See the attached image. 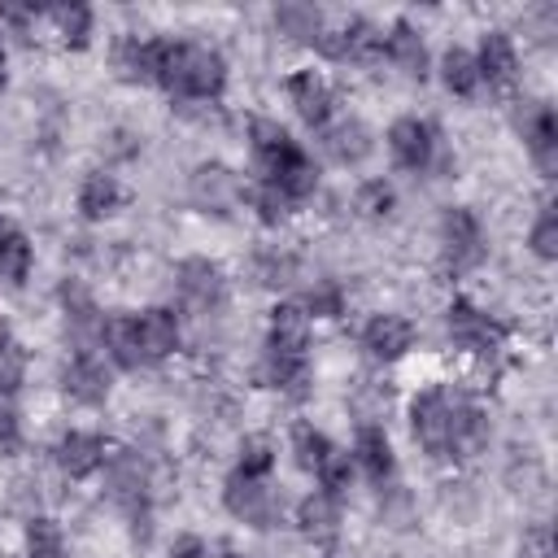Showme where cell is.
<instances>
[{
    "instance_id": "6da1fadb",
    "label": "cell",
    "mask_w": 558,
    "mask_h": 558,
    "mask_svg": "<svg viewBox=\"0 0 558 558\" xmlns=\"http://www.w3.org/2000/svg\"><path fill=\"white\" fill-rule=\"evenodd\" d=\"M157 83H166V92L183 96V100H209L222 92L227 83V61L218 48L183 39V44H161V65H157Z\"/></svg>"
},
{
    "instance_id": "7a4b0ae2",
    "label": "cell",
    "mask_w": 558,
    "mask_h": 558,
    "mask_svg": "<svg viewBox=\"0 0 558 558\" xmlns=\"http://www.w3.org/2000/svg\"><path fill=\"white\" fill-rule=\"evenodd\" d=\"M462 410H466V397L462 392H453V388H423L410 401L414 440L427 453H436V458H453V432H458Z\"/></svg>"
},
{
    "instance_id": "3957f363",
    "label": "cell",
    "mask_w": 558,
    "mask_h": 558,
    "mask_svg": "<svg viewBox=\"0 0 558 558\" xmlns=\"http://www.w3.org/2000/svg\"><path fill=\"white\" fill-rule=\"evenodd\" d=\"M222 501L235 519L253 523V527H275L279 523V493L266 484V475H244V471H231L227 484H222Z\"/></svg>"
},
{
    "instance_id": "277c9868",
    "label": "cell",
    "mask_w": 558,
    "mask_h": 558,
    "mask_svg": "<svg viewBox=\"0 0 558 558\" xmlns=\"http://www.w3.org/2000/svg\"><path fill=\"white\" fill-rule=\"evenodd\" d=\"M440 253H445V266L453 275H466V270H475L484 262V227H480V218L471 209H462V205L445 209V218H440Z\"/></svg>"
},
{
    "instance_id": "5b68a950",
    "label": "cell",
    "mask_w": 558,
    "mask_h": 558,
    "mask_svg": "<svg viewBox=\"0 0 558 558\" xmlns=\"http://www.w3.org/2000/svg\"><path fill=\"white\" fill-rule=\"evenodd\" d=\"M445 327H449V340L458 349L475 353V357H493L506 344V327L493 314H484L480 305H471V301H453L449 314H445Z\"/></svg>"
},
{
    "instance_id": "8992f818",
    "label": "cell",
    "mask_w": 558,
    "mask_h": 558,
    "mask_svg": "<svg viewBox=\"0 0 558 558\" xmlns=\"http://www.w3.org/2000/svg\"><path fill=\"white\" fill-rule=\"evenodd\" d=\"M174 288L192 314H214L227 301V279L209 257H183L174 270Z\"/></svg>"
},
{
    "instance_id": "52a82bcc",
    "label": "cell",
    "mask_w": 558,
    "mask_h": 558,
    "mask_svg": "<svg viewBox=\"0 0 558 558\" xmlns=\"http://www.w3.org/2000/svg\"><path fill=\"white\" fill-rule=\"evenodd\" d=\"M187 196H192V205L205 209V214H231V209L240 205L244 187H240L235 170H227L222 161H201V166L192 170V179H187Z\"/></svg>"
},
{
    "instance_id": "ba28073f",
    "label": "cell",
    "mask_w": 558,
    "mask_h": 558,
    "mask_svg": "<svg viewBox=\"0 0 558 558\" xmlns=\"http://www.w3.org/2000/svg\"><path fill=\"white\" fill-rule=\"evenodd\" d=\"M314 44H318V52H327L331 61H366V57L379 52L384 35H379L366 17H340V22L323 26V35H318Z\"/></svg>"
},
{
    "instance_id": "9c48e42d",
    "label": "cell",
    "mask_w": 558,
    "mask_h": 558,
    "mask_svg": "<svg viewBox=\"0 0 558 558\" xmlns=\"http://www.w3.org/2000/svg\"><path fill=\"white\" fill-rule=\"evenodd\" d=\"M388 148L397 157V166L405 170H427L436 157V131L423 118H397L388 126Z\"/></svg>"
},
{
    "instance_id": "30bf717a",
    "label": "cell",
    "mask_w": 558,
    "mask_h": 558,
    "mask_svg": "<svg viewBox=\"0 0 558 558\" xmlns=\"http://www.w3.org/2000/svg\"><path fill=\"white\" fill-rule=\"evenodd\" d=\"M362 349H366L375 362H397V357H405V353L414 349V327H410V318H401V314H375V318H366V327H362Z\"/></svg>"
},
{
    "instance_id": "8fae6325",
    "label": "cell",
    "mask_w": 558,
    "mask_h": 558,
    "mask_svg": "<svg viewBox=\"0 0 558 558\" xmlns=\"http://www.w3.org/2000/svg\"><path fill=\"white\" fill-rule=\"evenodd\" d=\"M131 327H135V344H140L144 362H161V357H170L179 349V318H174V310L153 305V310L135 314Z\"/></svg>"
},
{
    "instance_id": "7c38bea8",
    "label": "cell",
    "mask_w": 558,
    "mask_h": 558,
    "mask_svg": "<svg viewBox=\"0 0 558 558\" xmlns=\"http://www.w3.org/2000/svg\"><path fill=\"white\" fill-rule=\"evenodd\" d=\"M248 140H253V161H257L262 179H275V174L301 153L296 140H292L275 118H257V122L248 126Z\"/></svg>"
},
{
    "instance_id": "4fadbf2b",
    "label": "cell",
    "mask_w": 558,
    "mask_h": 558,
    "mask_svg": "<svg viewBox=\"0 0 558 558\" xmlns=\"http://www.w3.org/2000/svg\"><path fill=\"white\" fill-rule=\"evenodd\" d=\"M288 100H292V109H296L310 126H327V118H331V109H336L331 83H327L323 74H314V70H296V74L288 78Z\"/></svg>"
},
{
    "instance_id": "5bb4252c",
    "label": "cell",
    "mask_w": 558,
    "mask_h": 558,
    "mask_svg": "<svg viewBox=\"0 0 558 558\" xmlns=\"http://www.w3.org/2000/svg\"><path fill=\"white\" fill-rule=\"evenodd\" d=\"M109 449H105V436L96 432H65L61 445H57V466L70 475V480H87L105 466Z\"/></svg>"
},
{
    "instance_id": "9a60e30c",
    "label": "cell",
    "mask_w": 558,
    "mask_h": 558,
    "mask_svg": "<svg viewBox=\"0 0 558 558\" xmlns=\"http://www.w3.org/2000/svg\"><path fill=\"white\" fill-rule=\"evenodd\" d=\"M519 131H523V140H527L536 166H541L545 174H554V166H558V122H554V109L536 100L532 109L519 113Z\"/></svg>"
},
{
    "instance_id": "2e32d148",
    "label": "cell",
    "mask_w": 558,
    "mask_h": 558,
    "mask_svg": "<svg viewBox=\"0 0 558 558\" xmlns=\"http://www.w3.org/2000/svg\"><path fill=\"white\" fill-rule=\"evenodd\" d=\"M61 384L83 405H100L109 397V371H105V362L96 353H74L65 362V371H61Z\"/></svg>"
},
{
    "instance_id": "e0dca14e",
    "label": "cell",
    "mask_w": 558,
    "mask_h": 558,
    "mask_svg": "<svg viewBox=\"0 0 558 558\" xmlns=\"http://www.w3.org/2000/svg\"><path fill=\"white\" fill-rule=\"evenodd\" d=\"M148 484H153V471H148V462L135 449H122V453L109 458V488H113L118 501H126L131 510H140L144 497H148Z\"/></svg>"
},
{
    "instance_id": "ac0fdd59",
    "label": "cell",
    "mask_w": 558,
    "mask_h": 558,
    "mask_svg": "<svg viewBox=\"0 0 558 558\" xmlns=\"http://www.w3.org/2000/svg\"><path fill=\"white\" fill-rule=\"evenodd\" d=\"M323 148L340 161V166H357L371 153V131L362 118H336L323 126Z\"/></svg>"
},
{
    "instance_id": "d6986e66",
    "label": "cell",
    "mask_w": 558,
    "mask_h": 558,
    "mask_svg": "<svg viewBox=\"0 0 558 558\" xmlns=\"http://www.w3.org/2000/svg\"><path fill=\"white\" fill-rule=\"evenodd\" d=\"M475 65H480V78H488L493 87H506V83L519 74V52H514L510 35H506V31H488V35L480 39Z\"/></svg>"
},
{
    "instance_id": "ffe728a7",
    "label": "cell",
    "mask_w": 558,
    "mask_h": 558,
    "mask_svg": "<svg viewBox=\"0 0 558 558\" xmlns=\"http://www.w3.org/2000/svg\"><path fill=\"white\" fill-rule=\"evenodd\" d=\"M113 65H118V74H122V78H131V83H148V78H157L161 44H157V39H140V35H131V39H122V44H118Z\"/></svg>"
},
{
    "instance_id": "44dd1931",
    "label": "cell",
    "mask_w": 558,
    "mask_h": 558,
    "mask_svg": "<svg viewBox=\"0 0 558 558\" xmlns=\"http://www.w3.org/2000/svg\"><path fill=\"white\" fill-rule=\"evenodd\" d=\"M279 353H305L310 349V314L301 305H275L270 310V344Z\"/></svg>"
},
{
    "instance_id": "7402d4cb",
    "label": "cell",
    "mask_w": 558,
    "mask_h": 558,
    "mask_svg": "<svg viewBox=\"0 0 558 558\" xmlns=\"http://www.w3.org/2000/svg\"><path fill=\"white\" fill-rule=\"evenodd\" d=\"M262 379L288 397H301L305 384H310V362L305 353H279V349H266L262 357Z\"/></svg>"
},
{
    "instance_id": "603a6c76",
    "label": "cell",
    "mask_w": 558,
    "mask_h": 558,
    "mask_svg": "<svg viewBox=\"0 0 558 558\" xmlns=\"http://www.w3.org/2000/svg\"><path fill=\"white\" fill-rule=\"evenodd\" d=\"M353 462L375 480V484H384L388 475H392V445H388V436H384V427H375V423H362L357 427V440H353Z\"/></svg>"
},
{
    "instance_id": "cb8c5ba5",
    "label": "cell",
    "mask_w": 558,
    "mask_h": 558,
    "mask_svg": "<svg viewBox=\"0 0 558 558\" xmlns=\"http://www.w3.org/2000/svg\"><path fill=\"white\" fill-rule=\"evenodd\" d=\"M296 523L310 541H331L340 532V501L336 493H310L301 506H296Z\"/></svg>"
},
{
    "instance_id": "d4e9b609",
    "label": "cell",
    "mask_w": 558,
    "mask_h": 558,
    "mask_svg": "<svg viewBox=\"0 0 558 558\" xmlns=\"http://www.w3.org/2000/svg\"><path fill=\"white\" fill-rule=\"evenodd\" d=\"M31 275V240L22 235L17 222L0 218V279L22 283Z\"/></svg>"
},
{
    "instance_id": "484cf974",
    "label": "cell",
    "mask_w": 558,
    "mask_h": 558,
    "mask_svg": "<svg viewBox=\"0 0 558 558\" xmlns=\"http://www.w3.org/2000/svg\"><path fill=\"white\" fill-rule=\"evenodd\" d=\"M118 201H122V187H118V179L105 174V170H92V174L83 179V187H78V209H83V218H109V214L118 209Z\"/></svg>"
},
{
    "instance_id": "4316f807",
    "label": "cell",
    "mask_w": 558,
    "mask_h": 558,
    "mask_svg": "<svg viewBox=\"0 0 558 558\" xmlns=\"http://www.w3.org/2000/svg\"><path fill=\"white\" fill-rule=\"evenodd\" d=\"M275 26H279V31L288 35V39L314 44V39L323 35L327 17H323V9H314V4H301V0H292V4H279V9H275Z\"/></svg>"
},
{
    "instance_id": "83f0119b",
    "label": "cell",
    "mask_w": 558,
    "mask_h": 558,
    "mask_svg": "<svg viewBox=\"0 0 558 558\" xmlns=\"http://www.w3.org/2000/svg\"><path fill=\"white\" fill-rule=\"evenodd\" d=\"M384 48H388V57H392L397 70H405V74H423L427 70V48H423V39H418V31L410 22H397L388 31Z\"/></svg>"
},
{
    "instance_id": "f1b7e54d",
    "label": "cell",
    "mask_w": 558,
    "mask_h": 558,
    "mask_svg": "<svg viewBox=\"0 0 558 558\" xmlns=\"http://www.w3.org/2000/svg\"><path fill=\"white\" fill-rule=\"evenodd\" d=\"M440 78H445V87L453 96H471L480 87V65H475V57L466 48H449L440 57Z\"/></svg>"
},
{
    "instance_id": "f546056e",
    "label": "cell",
    "mask_w": 558,
    "mask_h": 558,
    "mask_svg": "<svg viewBox=\"0 0 558 558\" xmlns=\"http://www.w3.org/2000/svg\"><path fill=\"white\" fill-rule=\"evenodd\" d=\"M253 279H257L262 288H283V283L296 279V257L283 253V248H262V253L253 257Z\"/></svg>"
},
{
    "instance_id": "4dcf8cb0",
    "label": "cell",
    "mask_w": 558,
    "mask_h": 558,
    "mask_svg": "<svg viewBox=\"0 0 558 558\" xmlns=\"http://www.w3.org/2000/svg\"><path fill=\"white\" fill-rule=\"evenodd\" d=\"M100 340H105V349L113 353V362H118V366H144L140 344H135V327H131V318H109Z\"/></svg>"
},
{
    "instance_id": "1f68e13d",
    "label": "cell",
    "mask_w": 558,
    "mask_h": 558,
    "mask_svg": "<svg viewBox=\"0 0 558 558\" xmlns=\"http://www.w3.org/2000/svg\"><path fill=\"white\" fill-rule=\"evenodd\" d=\"M331 449H336V445H331L318 427H310V423H301V427L292 432V453H296V462H301L305 471H318Z\"/></svg>"
},
{
    "instance_id": "d6a6232c",
    "label": "cell",
    "mask_w": 558,
    "mask_h": 558,
    "mask_svg": "<svg viewBox=\"0 0 558 558\" xmlns=\"http://www.w3.org/2000/svg\"><path fill=\"white\" fill-rule=\"evenodd\" d=\"M527 244H532V253H536V257H545V262H554V257H558V209H554V201H545V205H541V214H536V222H532Z\"/></svg>"
},
{
    "instance_id": "836d02e7",
    "label": "cell",
    "mask_w": 558,
    "mask_h": 558,
    "mask_svg": "<svg viewBox=\"0 0 558 558\" xmlns=\"http://www.w3.org/2000/svg\"><path fill=\"white\" fill-rule=\"evenodd\" d=\"M305 314H314V318H340L344 314V288L336 283V279H318L310 292H305V305H301Z\"/></svg>"
},
{
    "instance_id": "e575fe53",
    "label": "cell",
    "mask_w": 558,
    "mask_h": 558,
    "mask_svg": "<svg viewBox=\"0 0 558 558\" xmlns=\"http://www.w3.org/2000/svg\"><path fill=\"white\" fill-rule=\"evenodd\" d=\"M26 554L31 558H65L61 527L52 519H31V527H26Z\"/></svg>"
},
{
    "instance_id": "d590c367",
    "label": "cell",
    "mask_w": 558,
    "mask_h": 558,
    "mask_svg": "<svg viewBox=\"0 0 558 558\" xmlns=\"http://www.w3.org/2000/svg\"><path fill=\"white\" fill-rule=\"evenodd\" d=\"M366 218H388L392 214V205H397V196H392V187L384 183V179H366L362 187H357V201H353Z\"/></svg>"
},
{
    "instance_id": "8d00e7d4",
    "label": "cell",
    "mask_w": 558,
    "mask_h": 558,
    "mask_svg": "<svg viewBox=\"0 0 558 558\" xmlns=\"http://www.w3.org/2000/svg\"><path fill=\"white\" fill-rule=\"evenodd\" d=\"M52 22H57V31H61L65 44H83L87 31H92V13H87L83 4H61V9H52Z\"/></svg>"
},
{
    "instance_id": "74e56055",
    "label": "cell",
    "mask_w": 558,
    "mask_h": 558,
    "mask_svg": "<svg viewBox=\"0 0 558 558\" xmlns=\"http://www.w3.org/2000/svg\"><path fill=\"white\" fill-rule=\"evenodd\" d=\"M349 475H353V458H349L344 449H331L327 462L314 471V480L323 484V493H340V488L349 484Z\"/></svg>"
},
{
    "instance_id": "f35d334b",
    "label": "cell",
    "mask_w": 558,
    "mask_h": 558,
    "mask_svg": "<svg viewBox=\"0 0 558 558\" xmlns=\"http://www.w3.org/2000/svg\"><path fill=\"white\" fill-rule=\"evenodd\" d=\"M253 205H257L262 222H283V218L292 214V201H288L275 183H257V187H253Z\"/></svg>"
},
{
    "instance_id": "ab89813d",
    "label": "cell",
    "mask_w": 558,
    "mask_h": 558,
    "mask_svg": "<svg viewBox=\"0 0 558 558\" xmlns=\"http://www.w3.org/2000/svg\"><path fill=\"white\" fill-rule=\"evenodd\" d=\"M22 371H26L22 349H17L9 336H0V397H9V392L22 384Z\"/></svg>"
},
{
    "instance_id": "60d3db41",
    "label": "cell",
    "mask_w": 558,
    "mask_h": 558,
    "mask_svg": "<svg viewBox=\"0 0 558 558\" xmlns=\"http://www.w3.org/2000/svg\"><path fill=\"white\" fill-rule=\"evenodd\" d=\"M270 466H275V449H270V440L253 436V440L240 445V466H235V471H244V475H266Z\"/></svg>"
},
{
    "instance_id": "b9f144b4",
    "label": "cell",
    "mask_w": 558,
    "mask_h": 558,
    "mask_svg": "<svg viewBox=\"0 0 558 558\" xmlns=\"http://www.w3.org/2000/svg\"><path fill=\"white\" fill-rule=\"evenodd\" d=\"M170 558H214V549L205 541H196V536H183V541H174Z\"/></svg>"
},
{
    "instance_id": "7bdbcfd3",
    "label": "cell",
    "mask_w": 558,
    "mask_h": 558,
    "mask_svg": "<svg viewBox=\"0 0 558 558\" xmlns=\"http://www.w3.org/2000/svg\"><path fill=\"white\" fill-rule=\"evenodd\" d=\"M0 445H17V414L4 397H0Z\"/></svg>"
},
{
    "instance_id": "ee69618b",
    "label": "cell",
    "mask_w": 558,
    "mask_h": 558,
    "mask_svg": "<svg viewBox=\"0 0 558 558\" xmlns=\"http://www.w3.org/2000/svg\"><path fill=\"white\" fill-rule=\"evenodd\" d=\"M527 545H532L536 558H549V527H532L527 532Z\"/></svg>"
},
{
    "instance_id": "f6af8a7d",
    "label": "cell",
    "mask_w": 558,
    "mask_h": 558,
    "mask_svg": "<svg viewBox=\"0 0 558 558\" xmlns=\"http://www.w3.org/2000/svg\"><path fill=\"white\" fill-rule=\"evenodd\" d=\"M0 61H4V39H0Z\"/></svg>"
}]
</instances>
